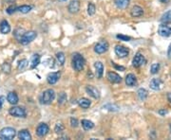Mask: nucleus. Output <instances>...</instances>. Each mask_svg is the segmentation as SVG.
<instances>
[{"label":"nucleus","instance_id":"nucleus-27","mask_svg":"<svg viewBox=\"0 0 171 140\" xmlns=\"http://www.w3.org/2000/svg\"><path fill=\"white\" fill-rule=\"evenodd\" d=\"M161 21L163 24H171V10L166 12L161 18Z\"/></svg>","mask_w":171,"mask_h":140},{"label":"nucleus","instance_id":"nucleus-24","mask_svg":"<svg viewBox=\"0 0 171 140\" xmlns=\"http://www.w3.org/2000/svg\"><path fill=\"white\" fill-rule=\"evenodd\" d=\"M78 104H79V106H80L81 108H83V109H88V108H89V106L91 105V102H90L89 100H88V99H86V98H82V99H80V100H78Z\"/></svg>","mask_w":171,"mask_h":140},{"label":"nucleus","instance_id":"nucleus-35","mask_svg":"<svg viewBox=\"0 0 171 140\" xmlns=\"http://www.w3.org/2000/svg\"><path fill=\"white\" fill-rule=\"evenodd\" d=\"M64 130H65V127H64V125L62 123H57L55 125V127H54V131L57 133H61Z\"/></svg>","mask_w":171,"mask_h":140},{"label":"nucleus","instance_id":"nucleus-7","mask_svg":"<svg viewBox=\"0 0 171 140\" xmlns=\"http://www.w3.org/2000/svg\"><path fill=\"white\" fill-rule=\"evenodd\" d=\"M114 50H115V54H116L118 57H120V58H125V57H127V56L129 54L128 49H127L126 46L120 45V44H117V45L115 46Z\"/></svg>","mask_w":171,"mask_h":140},{"label":"nucleus","instance_id":"nucleus-33","mask_svg":"<svg viewBox=\"0 0 171 140\" xmlns=\"http://www.w3.org/2000/svg\"><path fill=\"white\" fill-rule=\"evenodd\" d=\"M26 31L24 30L23 29H17V30H14V33H13V35H14V37L19 41L20 39H21V37L23 36V34L25 33Z\"/></svg>","mask_w":171,"mask_h":140},{"label":"nucleus","instance_id":"nucleus-19","mask_svg":"<svg viewBox=\"0 0 171 140\" xmlns=\"http://www.w3.org/2000/svg\"><path fill=\"white\" fill-rule=\"evenodd\" d=\"M130 14H131V16L134 17V18L141 17V16L143 14V8H141L140 6H134V7L131 9Z\"/></svg>","mask_w":171,"mask_h":140},{"label":"nucleus","instance_id":"nucleus-1","mask_svg":"<svg viewBox=\"0 0 171 140\" xmlns=\"http://www.w3.org/2000/svg\"><path fill=\"white\" fill-rule=\"evenodd\" d=\"M86 61L84 57L79 53H74L72 55V66L76 71H82L84 69Z\"/></svg>","mask_w":171,"mask_h":140},{"label":"nucleus","instance_id":"nucleus-3","mask_svg":"<svg viewBox=\"0 0 171 140\" xmlns=\"http://www.w3.org/2000/svg\"><path fill=\"white\" fill-rule=\"evenodd\" d=\"M55 98V92L53 89L46 90L42 95V103L43 104H51Z\"/></svg>","mask_w":171,"mask_h":140},{"label":"nucleus","instance_id":"nucleus-45","mask_svg":"<svg viewBox=\"0 0 171 140\" xmlns=\"http://www.w3.org/2000/svg\"><path fill=\"white\" fill-rule=\"evenodd\" d=\"M160 1H161V2H163V3H165V2L167 1V0H160Z\"/></svg>","mask_w":171,"mask_h":140},{"label":"nucleus","instance_id":"nucleus-30","mask_svg":"<svg viewBox=\"0 0 171 140\" xmlns=\"http://www.w3.org/2000/svg\"><path fill=\"white\" fill-rule=\"evenodd\" d=\"M67 101V94L65 92H61L58 96V104L62 105Z\"/></svg>","mask_w":171,"mask_h":140},{"label":"nucleus","instance_id":"nucleus-39","mask_svg":"<svg viewBox=\"0 0 171 140\" xmlns=\"http://www.w3.org/2000/svg\"><path fill=\"white\" fill-rule=\"evenodd\" d=\"M70 125H71L72 128H77L79 126V122H78V120L76 119L71 118L70 119Z\"/></svg>","mask_w":171,"mask_h":140},{"label":"nucleus","instance_id":"nucleus-4","mask_svg":"<svg viewBox=\"0 0 171 140\" xmlns=\"http://www.w3.org/2000/svg\"><path fill=\"white\" fill-rule=\"evenodd\" d=\"M37 36V33L35 31H27L23 34V36L21 37V39L19 40L20 44H23V45H27L29 44L30 43H32Z\"/></svg>","mask_w":171,"mask_h":140},{"label":"nucleus","instance_id":"nucleus-8","mask_svg":"<svg viewBox=\"0 0 171 140\" xmlns=\"http://www.w3.org/2000/svg\"><path fill=\"white\" fill-rule=\"evenodd\" d=\"M48 131H50V128H48V124L46 123H40L36 129V134L39 137H44L48 134Z\"/></svg>","mask_w":171,"mask_h":140},{"label":"nucleus","instance_id":"nucleus-13","mask_svg":"<svg viewBox=\"0 0 171 140\" xmlns=\"http://www.w3.org/2000/svg\"><path fill=\"white\" fill-rule=\"evenodd\" d=\"M60 76H61V74H60L59 71L58 72H52V73H50L48 75L47 82L50 84H55L58 82V80L60 79Z\"/></svg>","mask_w":171,"mask_h":140},{"label":"nucleus","instance_id":"nucleus-29","mask_svg":"<svg viewBox=\"0 0 171 140\" xmlns=\"http://www.w3.org/2000/svg\"><path fill=\"white\" fill-rule=\"evenodd\" d=\"M103 108L108 110V111H110V112H117V111H119V106H117L115 104H111V103H108V104L104 105Z\"/></svg>","mask_w":171,"mask_h":140},{"label":"nucleus","instance_id":"nucleus-38","mask_svg":"<svg viewBox=\"0 0 171 140\" xmlns=\"http://www.w3.org/2000/svg\"><path fill=\"white\" fill-rule=\"evenodd\" d=\"M116 37H117V39H119L121 41H125V42H128V41H130L131 40V37L126 36V35H123V34H118Z\"/></svg>","mask_w":171,"mask_h":140},{"label":"nucleus","instance_id":"nucleus-5","mask_svg":"<svg viewBox=\"0 0 171 140\" xmlns=\"http://www.w3.org/2000/svg\"><path fill=\"white\" fill-rule=\"evenodd\" d=\"M108 48H109V44L107 41L103 40V41H100L99 43H97L94 46V51L97 53V54H103L105 52H107L108 50Z\"/></svg>","mask_w":171,"mask_h":140},{"label":"nucleus","instance_id":"nucleus-47","mask_svg":"<svg viewBox=\"0 0 171 140\" xmlns=\"http://www.w3.org/2000/svg\"><path fill=\"white\" fill-rule=\"evenodd\" d=\"M170 131H171V124H170Z\"/></svg>","mask_w":171,"mask_h":140},{"label":"nucleus","instance_id":"nucleus-21","mask_svg":"<svg viewBox=\"0 0 171 140\" xmlns=\"http://www.w3.org/2000/svg\"><path fill=\"white\" fill-rule=\"evenodd\" d=\"M18 137H19V139H22V140H31L32 139V135H31L30 132L26 129L19 131Z\"/></svg>","mask_w":171,"mask_h":140},{"label":"nucleus","instance_id":"nucleus-34","mask_svg":"<svg viewBox=\"0 0 171 140\" xmlns=\"http://www.w3.org/2000/svg\"><path fill=\"white\" fill-rule=\"evenodd\" d=\"M95 11H96V8H95V5L92 4V3H89L88 5V13L89 15H93L95 13Z\"/></svg>","mask_w":171,"mask_h":140},{"label":"nucleus","instance_id":"nucleus-44","mask_svg":"<svg viewBox=\"0 0 171 140\" xmlns=\"http://www.w3.org/2000/svg\"><path fill=\"white\" fill-rule=\"evenodd\" d=\"M167 100L171 103V93H168V94H167Z\"/></svg>","mask_w":171,"mask_h":140},{"label":"nucleus","instance_id":"nucleus-6","mask_svg":"<svg viewBox=\"0 0 171 140\" xmlns=\"http://www.w3.org/2000/svg\"><path fill=\"white\" fill-rule=\"evenodd\" d=\"M11 115L15 116V118H26L27 113L25 109L22 107H13L9 110Z\"/></svg>","mask_w":171,"mask_h":140},{"label":"nucleus","instance_id":"nucleus-17","mask_svg":"<svg viewBox=\"0 0 171 140\" xmlns=\"http://www.w3.org/2000/svg\"><path fill=\"white\" fill-rule=\"evenodd\" d=\"M11 31V26L6 20H3L0 23V32L2 34H8Z\"/></svg>","mask_w":171,"mask_h":140},{"label":"nucleus","instance_id":"nucleus-20","mask_svg":"<svg viewBox=\"0 0 171 140\" xmlns=\"http://www.w3.org/2000/svg\"><path fill=\"white\" fill-rule=\"evenodd\" d=\"M129 2H130V0H114L116 7L119 9H122V10L127 9L128 6L129 5Z\"/></svg>","mask_w":171,"mask_h":140},{"label":"nucleus","instance_id":"nucleus-16","mask_svg":"<svg viewBox=\"0 0 171 140\" xmlns=\"http://www.w3.org/2000/svg\"><path fill=\"white\" fill-rule=\"evenodd\" d=\"M7 100L9 101V103H11L13 105H16L19 101V99L15 92H10L7 96Z\"/></svg>","mask_w":171,"mask_h":140},{"label":"nucleus","instance_id":"nucleus-31","mask_svg":"<svg viewBox=\"0 0 171 140\" xmlns=\"http://www.w3.org/2000/svg\"><path fill=\"white\" fill-rule=\"evenodd\" d=\"M28 63H29V62H28V60H26V59H23V60L19 61L18 66H17L18 70H23V69H25V68L28 66Z\"/></svg>","mask_w":171,"mask_h":140},{"label":"nucleus","instance_id":"nucleus-28","mask_svg":"<svg viewBox=\"0 0 171 140\" xmlns=\"http://www.w3.org/2000/svg\"><path fill=\"white\" fill-rule=\"evenodd\" d=\"M33 7L32 6H29V5H22V6H19L16 8V11L21 12V13H28L32 11Z\"/></svg>","mask_w":171,"mask_h":140},{"label":"nucleus","instance_id":"nucleus-43","mask_svg":"<svg viewBox=\"0 0 171 140\" xmlns=\"http://www.w3.org/2000/svg\"><path fill=\"white\" fill-rule=\"evenodd\" d=\"M159 114H162V115H163V114H167V111L166 110H160L159 111Z\"/></svg>","mask_w":171,"mask_h":140},{"label":"nucleus","instance_id":"nucleus-32","mask_svg":"<svg viewBox=\"0 0 171 140\" xmlns=\"http://www.w3.org/2000/svg\"><path fill=\"white\" fill-rule=\"evenodd\" d=\"M56 58H57L58 63H59L61 65H63V64L65 63L66 56H65V54H64L63 52H58V53H56Z\"/></svg>","mask_w":171,"mask_h":140},{"label":"nucleus","instance_id":"nucleus-26","mask_svg":"<svg viewBox=\"0 0 171 140\" xmlns=\"http://www.w3.org/2000/svg\"><path fill=\"white\" fill-rule=\"evenodd\" d=\"M137 95H138V98L141 100H144L146 98H148V92L146 91L145 89H143V88H140L137 91Z\"/></svg>","mask_w":171,"mask_h":140},{"label":"nucleus","instance_id":"nucleus-2","mask_svg":"<svg viewBox=\"0 0 171 140\" xmlns=\"http://www.w3.org/2000/svg\"><path fill=\"white\" fill-rule=\"evenodd\" d=\"M16 131L12 127H6L0 131V139L2 140H12L15 137Z\"/></svg>","mask_w":171,"mask_h":140},{"label":"nucleus","instance_id":"nucleus-11","mask_svg":"<svg viewBox=\"0 0 171 140\" xmlns=\"http://www.w3.org/2000/svg\"><path fill=\"white\" fill-rule=\"evenodd\" d=\"M145 63V59L144 57L141 54V53H137L135 55V57L133 58V61H132V65L134 67H140L142 66L143 64H144Z\"/></svg>","mask_w":171,"mask_h":140},{"label":"nucleus","instance_id":"nucleus-25","mask_svg":"<svg viewBox=\"0 0 171 140\" xmlns=\"http://www.w3.org/2000/svg\"><path fill=\"white\" fill-rule=\"evenodd\" d=\"M81 124H82V127L84 128L85 131L91 130L94 127V123L92 121H90V120H88V119H83L81 121Z\"/></svg>","mask_w":171,"mask_h":140},{"label":"nucleus","instance_id":"nucleus-37","mask_svg":"<svg viewBox=\"0 0 171 140\" xmlns=\"http://www.w3.org/2000/svg\"><path fill=\"white\" fill-rule=\"evenodd\" d=\"M160 70V64L159 63H153L151 65V68H150V71L152 74H156L158 71Z\"/></svg>","mask_w":171,"mask_h":140},{"label":"nucleus","instance_id":"nucleus-22","mask_svg":"<svg viewBox=\"0 0 171 140\" xmlns=\"http://www.w3.org/2000/svg\"><path fill=\"white\" fill-rule=\"evenodd\" d=\"M136 82H137V79H136L135 75H133L131 73L127 75V77H126V84L128 86H133V85L136 84Z\"/></svg>","mask_w":171,"mask_h":140},{"label":"nucleus","instance_id":"nucleus-12","mask_svg":"<svg viewBox=\"0 0 171 140\" xmlns=\"http://www.w3.org/2000/svg\"><path fill=\"white\" fill-rule=\"evenodd\" d=\"M68 10L70 13H77L80 10V2L78 0H72L68 4Z\"/></svg>","mask_w":171,"mask_h":140},{"label":"nucleus","instance_id":"nucleus-46","mask_svg":"<svg viewBox=\"0 0 171 140\" xmlns=\"http://www.w3.org/2000/svg\"><path fill=\"white\" fill-rule=\"evenodd\" d=\"M59 1H60V2H66L67 0H59Z\"/></svg>","mask_w":171,"mask_h":140},{"label":"nucleus","instance_id":"nucleus-10","mask_svg":"<svg viewBox=\"0 0 171 140\" xmlns=\"http://www.w3.org/2000/svg\"><path fill=\"white\" fill-rule=\"evenodd\" d=\"M158 32L163 37H169L171 35V28L167 26L166 24H162L159 27Z\"/></svg>","mask_w":171,"mask_h":140},{"label":"nucleus","instance_id":"nucleus-40","mask_svg":"<svg viewBox=\"0 0 171 140\" xmlns=\"http://www.w3.org/2000/svg\"><path fill=\"white\" fill-rule=\"evenodd\" d=\"M15 11H16V7H15V6H13V5L10 6V7H9V8H7V10H6V12H7V13H8V14H13Z\"/></svg>","mask_w":171,"mask_h":140},{"label":"nucleus","instance_id":"nucleus-9","mask_svg":"<svg viewBox=\"0 0 171 140\" xmlns=\"http://www.w3.org/2000/svg\"><path fill=\"white\" fill-rule=\"evenodd\" d=\"M86 92L88 93V94L90 97H92L93 99L98 100L100 98V92H99V90L97 89V88H95L94 86H92V85H88L86 87Z\"/></svg>","mask_w":171,"mask_h":140},{"label":"nucleus","instance_id":"nucleus-36","mask_svg":"<svg viewBox=\"0 0 171 140\" xmlns=\"http://www.w3.org/2000/svg\"><path fill=\"white\" fill-rule=\"evenodd\" d=\"M2 71L5 72V73H7V74H9L11 72V64L8 63H3L2 64Z\"/></svg>","mask_w":171,"mask_h":140},{"label":"nucleus","instance_id":"nucleus-23","mask_svg":"<svg viewBox=\"0 0 171 140\" xmlns=\"http://www.w3.org/2000/svg\"><path fill=\"white\" fill-rule=\"evenodd\" d=\"M40 61H41V57H40L39 54H34V55H33L32 61H31V63H32L31 68L33 69V68H35L36 66H38V64L40 63Z\"/></svg>","mask_w":171,"mask_h":140},{"label":"nucleus","instance_id":"nucleus-18","mask_svg":"<svg viewBox=\"0 0 171 140\" xmlns=\"http://www.w3.org/2000/svg\"><path fill=\"white\" fill-rule=\"evenodd\" d=\"M149 86L153 90H160L162 88V86H163V82L160 79H158V78L152 79L150 83H149Z\"/></svg>","mask_w":171,"mask_h":140},{"label":"nucleus","instance_id":"nucleus-15","mask_svg":"<svg viewBox=\"0 0 171 140\" xmlns=\"http://www.w3.org/2000/svg\"><path fill=\"white\" fill-rule=\"evenodd\" d=\"M95 69H96V75L98 79H101L104 74V64L101 62H96L94 63Z\"/></svg>","mask_w":171,"mask_h":140},{"label":"nucleus","instance_id":"nucleus-14","mask_svg":"<svg viewBox=\"0 0 171 140\" xmlns=\"http://www.w3.org/2000/svg\"><path fill=\"white\" fill-rule=\"evenodd\" d=\"M107 78H108V80L110 82H112V83H120V82H122L121 76L118 75V74L115 73V72H112V71H110V72L108 73Z\"/></svg>","mask_w":171,"mask_h":140},{"label":"nucleus","instance_id":"nucleus-41","mask_svg":"<svg viewBox=\"0 0 171 140\" xmlns=\"http://www.w3.org/2000/svg\"><path fill=\"white\" fill-rule=\"evenodd\" d=\"M114 67H115V69H117V70H120V71H125V70H126V68H125L124 66L117 65V64H114Z\"/></svg>","mask_w":171,"mask_h":140},{"label":"nucleus","instance_id":"nucleus-42","mask_svg":"<svg viewBox=\"0 0 171 140\" xmlns=\"http://www.w3.org/2000/svg\"><path fill=\"white\" fill-rule=\"evenodd\" d=\"M5 100H6V98H5L4 96H1V97H0V110H1L2 105H3V103H4Z\"/></svg>","mask_w":171,"mask_h":140}]
</instances>
